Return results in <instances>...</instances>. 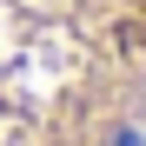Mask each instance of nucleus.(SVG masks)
I'll use <instances>...</instances> for the list:
<instances>
[{
    "instance_id": "1",
    "label": "nucleus",
    "mask_w": 146,
    "mask_h": 146,
    "mask_svg": "<svg viewBox=\"0 0 146 146\" xmlns=\"http://www.w3.org/2000/svg\"><path fill=\"white\" fill-rule=\"evenodd\" d=\"M0 146H146V0H0Z\"/></svg>"
}]
</instances>
